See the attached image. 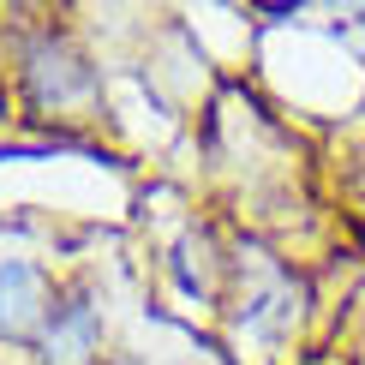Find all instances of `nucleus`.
<instances>
[{"mask_svg": "<svg viewBox=\"0 0 365 365\" xmlns=\"http://www.w3.org/2000/svg\"><path fill=\"white\" fill-rule=\"evenodd\" d=\"M6 90L30 126H48L54 138H72V132L108 120V72L66 19H30L12 30Z\"/></svg>", "mask_w": 365, "mask_h": 365, "instance_id": "nucleus-1", "label": "nucleus"}, {"mask_svg": "<svg viewBox=\"0 0 365 365\" xmlns=\"http://www.w3.org/2000/svg\"><path fill=\"white\" fill-rule=\"evenodd\" d=\"M227 341L240 359H282L312 324V282L294 269V257L264 246H234V282H227Z\"/></svg>", "mask_w": 365, "mask_h": 365, "instance_id": "nucleus-2", "label": "nucleus"}, {"mask_svg": "<svg viewBox=\"0 0 365 365\" xmlns=\"http://www.w3.org/2000/svg\"><path fill=\"white\" fill-rule=\"evenodd\" d=\"M108 294L96 276H66L42 324L30 365H108Z\"/></svg>", "mask_w": 365, "mask_h": 365, "instance_id": "nucleus-3", "label": "nucleus"}, {"mask_svg": "<svg viewBox=\"0 0 365 365\" xmlns=\"http://www.w3.org/2000/svg\"><path fill=\"white\" fill-rule=\"evenodd\" d=\"M60 282L36 257H0V354H30L54 312Z\"/></svg>", "mask_w": 365, "mask_h": 365, "instance_id": "nucleus-4", "label": "nucleus"}, {"mask_svg": "<svg viewBox=\"0 0 365 365\" xmlns=\"http://www.w3.org/2000/svg\"><path fill=\"white\" fill-rule=\"evenodd\" d=\"M162 264H168L174 287L186 299H197V306H222V299H227V282H234V246H222V234L210 222H186Z\"/></svg>", "mask_w": 365, "mask_h": 365, "instance_id": "nucleus-5", "label": "nucleus"}, {"mask_svg": "<svg viewBox=\"0 0 365 365\" xmlns=\"http://www.w3.org/2000/svg\"><path fill=\"white\" fill-rule=\"evenodd\" d=\"M347 36H354V42H359V54H365V6L347 12Z\"/></svg>", "mask_w": 365, "mask_h": 365, "instance_id": "nucleus-6", "label": "nucleus"}, {"mask_svg": "<svg viewBox=\"0 0 365 365\" xmlns=\"http://www.w3.org/2000/svg\"><path fill=\"white\" fill-rule=\"evenodd\" d=\"M108 365H150L144 354H108Z\"/></svg>", "mask_w": 365, "mask_h": 365, "instance_id": "nucleus-7", "label": "nucleus"}, {"mask_svg": "<svg viewBox=\"0 0 365 365\" xmlns=\"http://www.w3.org/2000/svg\"><path fill=\"white\" fill-rule=\"evenodd\" d=\"M0 359H6V354H0Z\"/></svg>", "mask_w": 365, "mask_h": 365, "instance_id": "nucleus-8", "label": "nucleus"}]
</instances>
